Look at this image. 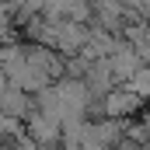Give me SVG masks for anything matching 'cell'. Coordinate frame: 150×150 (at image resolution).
<instances>
[{"mask_svg": "<svg viewBox=\"0 0 150 150\" xmlns=\"http://www.w3.org/2000/svg\"><path fill=\"white\" fill-rule=\"evenodd\" d=\"M133 105H136V94H133V91H126V94L119 91V94L108 98V112H115V115H119V112H129Z\"/></svg>", "mask_w": 150, "mask_h": 150, "instance_id": "obj_2", "label": "cell"}, {"mask_svg": "<svg viewBox=\"0 0 150 150\" xmlns=\"http://www.w3.org/2000/svg\"><path fill=\"white\" fill-rule=\"evenodd\" d=\"M129 91H133L136 98L150 94V67H136V74L129 77Z\"/></svg>", "mask_w": 150, "mask_h": 150, "instance_id": "obj_1", "label": "cell"}, {"mask_svg": "<svg viewBox=\"0 0 150 150\" xmlns=\"http://www.w3.org/2000/svg\"><path fill=\"white\" fill-rule=\"evenodd\" d=\"M115 74H119V77H133V74H136V56H133V52L119 56V59H115Z\"/></svg>", "mask_w": 150, "mask_h": 150, "instance_id": "obj_3", "label": "cell"}]
</instances>
